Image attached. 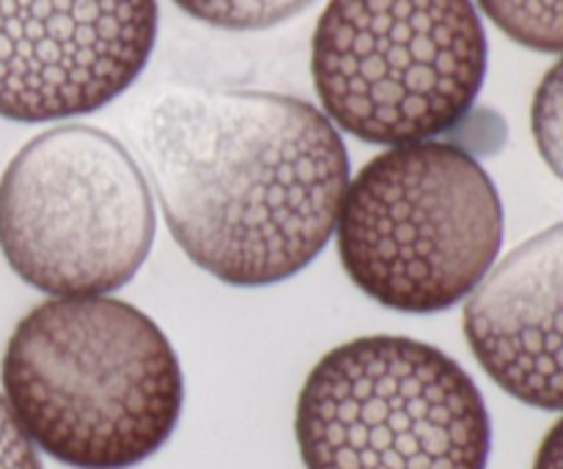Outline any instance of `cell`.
I'll return each instance as SVG.
<instances>
[{
	"mask_svg": "<svg viewBox=\"0 0 563 469\" xmlns=\"http://www.w3.org/2000/svg\"><path fill=\"white\" fill-rule=\"evenodd\" d=\"M124 126L176 245L220 283L295 278L333 236L350 157L313 104L163 86L132 104Z\"/></svg>",
	"mask_w": 563,
	"mask_h": 469,
	"instance_id": "1",
	"label": "cell"
},
{
	"mask_svg": "<svg viewBox=\"0 0 563 469\" xmlns=\"http://www.w3.org/2000/svg\"><path fill=\"white\" fill-rule=\"evenodd\" d=\"M3 399L33 445L75 469H130L170 439L185 379L135 305L69 297L33 308L5 346Z\"/></svg>",
	"mask_w": 563,
	"mask_h": 469,
	"instance_id": "2",
	"label": "cell"
},
{
	"mask_svg": "<svg viewBox=\"0 0 563 469\" xmlns=\"http://www.w3.org/2000/svg\"><path fill=\"white\" fill-rule=\"evenodd\" d=\"M333 234L341 267L368 300L423 316L487 278L504 245V206L465 148L423 141L363 165Z\"/></svg>",
	"mask_w": 563,
	"mask_h": 469,
	"instance_id": "3",
	"label": "cell"
},
{
	"mask_svg": "<svg viewBox=\"0 0 563 469\" xmlns=\"http://www.w3.org/2000/svg\"><path fill=\"white\" fill-rule=\"evenodd\" d=\"M295 434L306 469H487L493 448L465 368L399 335L328 351L302 384Z\"/></svg>",
	"mask_w": 563,
	"mask_h": 469,
	"instance_id": "4",
	"label": "cell"
},
{
	"mask_svg": "<svg viewBox=\"0 0 563 469\" xmlns=\"http://www.w3.org/2000/svg\"><path fill=\"white\" fill-rule=\"evenodd\" d=\"M311 75L330 124L374 146H410L471 113L487 33L473 0H330Z\"/></svg>",
	"mask_w": 563,
	"mask_h": 469,
	"instance_id": "5",
	"label": "cell"
},
{
	"mask_svg": "<svg viewBox=\"0 0 563 469\" xmlns=\"http://www.w3.org/2000/svg\"><path fill=\"white\" fill-rule=\"evenodd\" d=\"M152 242L154 206L143 170L97 126L42 132L0 179V250L27 286L55 300L126 286Z\"/></svg>",
	"mask_w": 563,
	"mask_h": 469,
	"instance_id": "6",
	"label": "cell"
},
{
	"mask_svg": "<svg viewBox=\"0 0 563 469\" xmlns=\"http://www.w3.org/2000/svg\"><path fill=\"white\" fill-rule=\"evenodd\" d=\"M157 38V0H0V119H71L126 91Z\"/></svg>",
	"mask_w": 563,
	"mask_h": 469,
	"instance_id": "7",
	"label": "cell"
},
{
	"mask_svg": "<svg viewBox=\"0 0 563 469\" xmlns=\"http://www.w3.org/2000/svg\"><path fill=\"white\" fill-rule=\"evenodd\" d=\"M462 324L473 357L504 393L563 412V223L495 264Z\"/></svg>",
	"mask_w": 563,
	"mask_h": 469,
	"instance_id": "8",
	"label": "cell"
},
{
	"mask_svg": "<svg viewBox=\"0 0 563 469\" xmlns=\"http://www.w3.org/2000/svg\"><path fill=\"white\" fill-rule=\"evenodd\" d=\"M484 14L537 53H563V0H478Z\"/></svg>",
	"mask_w": 563,
	"mask_h": 469,
	"instance_id": "9",
	"label": "cell"
},
{
	"mask_svg": "<svg viewBox=\"0 0 563 469\" xmlns=\"http://www.w3.org/2000/svg\"><path fill=\"white\" fill-rule=\"evenodd\" d=\"M185 14L223 31H264L300 14L313 0H174Z\"/></svg>",
	"mask_w": 563,
	"mask_h": 469,
	"instance_id": "10",
	"label": "cell"
},
{
	"mask_svg": "<svg viewBox=\"0 0 563 469\" xmlns=\"http://www.w3.org/2000/svg\"><path fill=\"white\" fill-rule=\"evenodd\" d=\"M531 130L542 159L563 181V58L550 66L533 93Z\"/></svg>",
	"mask_w": 563,
	"mask_h": 469,
	"instance_id": "11",
	"label": "cell"
},
{
	"mask_svg": "<svg viewBox=\"0 0 563 469\" xmlns=\"http://www.w3.org/2000/svg\"><path fill=\"white\" fill-rule=\"evenodd\" d=\"M0 469H42L36 445L22 432L3 395H0Z\"/></svg>",
	"mask_w": 563,
	"mask_h": 469,
	"instance_id": "12",
	"label": "cell"
},
{
	"mask_svg": "<svg viewBox=\"0 0 563 469\" xmlns=\"http://www.w3.org/2000/svg\"><path fill=\"white\" fill-rule=\"evenodd\" d=\"M533 469H563V417L548 432L539 445Z\"/></svg>",
	"mask_w": 563,
	"mask_h": 469,
	"instance_id": "13",
	"label": "cell"
}]
</instances>
